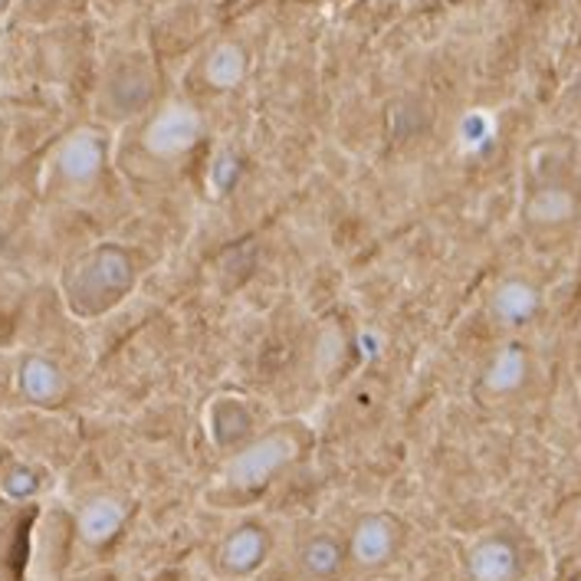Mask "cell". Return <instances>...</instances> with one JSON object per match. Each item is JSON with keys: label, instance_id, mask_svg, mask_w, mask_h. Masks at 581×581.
<instances>
[{"label": "cell", "instance_id": "cell-1", "mask_svg": "<svg viewBox=\"0 0 581 581\" xmlns=\"http://www.w3.org/2000/svg\"><path fill=\"white\" fill-rule=\"evenodd\" d=\"M141 263L138 253L125 243L102 240L92 249H85L62 279L66 305L79 318H102L115 305H121L135 282H138Z\"/></svg>", "mask_w": 581, "mask_h": 581}, {"label": "cell", "instance_id": "cell-2", "mask_svg": "<svg viewBox=\"0 0 581 581\" xmlns=\"http://www.w3.org/2000/svg\"><path fill=\"white\" fill-rule=\"evenodd\" d=\"M302 453V433L289 423L263 430L236 446L223 466L226 486L236 492H256L269 486L282 469H289Z\"/></svg>", "mask_w": 581, "mask_h": 581}, {"label": "cell", "instance_id": "cell-3", "mask_svg": "<svg viewBox=\"0 0 581 581\" xmlns=\"http://www.w3.org/2000/svg\"><path fill=\"white\" fill-rule=\"evenodd\" d=\"M407 538V525L387 512V509H374V512H361L348 535H345V551L348 561L361 571H377L384 565H391Z\"/></svg>", "mask_w": 581, "mask_h": 581}, {"label": "cell", "instance_id": "cell-4", "mask_svg": "<svg viewBox=\"0 0 581 581\" xmlns=\"http://www.w3.org/2000/svg\"><path fill=\"white\" fill-rule=\"evenodd\" d=\"M204 135V118L194 105L187 102H167L161 112H154V118L144 125L141 144L151 158L158 161H174L184 158L187 151L197 148Z\"/></svg>", "mask_w": 581, "mask_h": 581}, {"label": "cell", "instance_id": "cell-5", "mask_svg": "<svg viewBox=\"0 0 581 581\" xmlns=\"http://www.w3.org/2000/svg\"><path fill=\"white\" fill-rule=\"evenodd\" d=\"M578 210L581 197L561 174L538 177L522 200V220L532 230H561L578 217Z\"/></svg>", "mask_w": 581, "mask_h": 581}, {"label": "cell", "instance_id": "cell-6", "mask_svg": "<svg viewBox=\"0 0 581 581\" xmlns=\"http://www.w3.org/2000/svg\"><path fill=\"white\" fill-rule=\"evenodd\" d=\"M269 548H272L269 528L256 519H246V522H236L233 528L223 532V538L213 548V558H217V568L223 574L246 578V574H253L266 565Z\"/></svg>", "mask_w": 581, "mask_h": 581}, {"label": "cell", "instance_id": "cell-7", "mask_svg": "<svg viewBox=\"0 0 581 581\" xmlns=\"http://www.w3.org/2000/svg\"><path fill=\"white\" fill-rule=\"evenodd\" d=\"M108 161V141L98 128H75L56 151V171L72 187H92Z\"/></svg>", "mask_w": 581, "mask_h": 581}, {"label": "cell", "instance_id": "cell-8", "mask_svg": "<svg viewBox=\"0 0 581 581\" xmlns=\"http://www.w3.org/2000/svg\"><path fill=\"white\" fill-rule=\"evenodd\" d=\"M522 574V551L519 545L502 535H483L466 551V578L469 581H519Z\"/></svg>", "mask_w": 581, "mask_h": 581}, {"label": "cell", "instance_id": "cell-9", "mask_svg": "<svg viewBox=\"0 0 581 581\" xmlns=\"http://www.w3.org/2000/svg\"><path fill=\"white\" fill-rule=\"evenodd\" d=\"M207 430L220 450H236L256 437V410L240 394H217L207 407Z\"/></svg>", "mask_w": 581, "mask_h": 581}, {"label": "cell", "instance_id": "cell-10", "mask_svg": "<svg viewBox=\"0 0 581 581\" xmlns=\"http://www.w3.org/2000/svg\"><path fill=\"white\" fill-rule=\"evenodd\" d=\"M532 371V358L525 351V345L519 341H506L502 348H496L479 374V387L489 397H512L525 387Z\"/></svg>", "mask_w": 581, "mask_h": 581}, {"label": "cell", "instance_id": "cell-11", "mask_svg": "<svg viewBox=\"0 0 581 581\" xmlns=\"http://www.w3.org/2000/svg\"><path fill=\"white\" fill-rule=\"evenodd\" d=\"M345 538H338L335 532H312L295 545V568L309 581H332L345 571Z\"/></svg>", "mask_w": 581, "mask_h": 581}, {"label": "cell", "instance_id": "cell-12", "mask_svg": "<svg viewBox=\"0 0 581 581\" xmlns=\"http://www.w3.org/2000/svg\"><path fill=\"white\" fill-rule=\"evenodd\" d=\"M128 522V499L115 496V492H102V496H92L79 515H75V528H79V538L85 545H105L112 542Z\"/></svg>", "mask_w": 581, "mask_h": 581}, {"label": "cell", "instance_id": "cell-13", "mask_svg": "<svg viewBox=\"0 0 581 581\" xmlns=\"http://www.w3.org/2000/svg\"><path fill=\"white\" fill-rule=\"evenodd\" d=\"M538 309H542V292L525 276H506L489 292V312L499 325H525L538 315Z\"/></svg>", "mask_w": 581, "mask_h": 581}, {"label": "cell", "instance_id": "cell-14", "mask_svg": "<svg viewBox=\"0 0 581 581\" xmlns=\"http://www.w3.org/2000/svg\"><path fill=\"white\" fill-rule=\"evenodd\" d=\"M16 384H20V394L33 404H59L69 391L66 371L59 368V361L46 355H26L20 361Z\"/></svg>", "mask_w": 581, "mask_h": 581}, {"label": "cell", "instance_id": "cell-15", "mask_svg": "<svg viewBox=\"0 0 581 581\" xmlns=\"http://www.w3.org/2000/svg\"><path fill=\"white\" fill-rule=\"evenodd\" d=\"M246 69H249V56L240 43L233 39H223L217 43L207 59H204V79L210 89H236L243 79H246Z\"/></svg>", "mask_w": 581, "mask_h": 581}, {"label": "cell", "instance_id": "cell-16", "mask_svg": "<svg viewBox=\"0 0 581 581\" xmlns=\"http://www.w3.org/2000/svg\"><path fill=\"white\" fill-rule=\"evenodd\" d=\"M492 135H496V121L489 112H466L460 118V128H456V141L466 154H479L492 144Z\"/></svg>", "mask_w": 581, "mask_h": 581}, {"label": "cell", "instance_id": "cell-17", "mask_svg": "<svg viewBox=\"0 0 581 581\" xmlns=\"http://www.w3.org/2000/svg\"><path fill=\"white\" fill-rule=\"evenodd\" d=\"M0 489H3V496L7 499H16V502H23V499H33L36 492H39V473L33 469V466H10L3 476H0Z\"/></svg>", "mask_w": 581, "mask_h": 581}, {"label": "cell", "instance_id": "cell-18", "mask_svg": "<svg viewBox=\"0 0 581 581\" xmlns=\"http://www.w3.org/2000/svg\"><path fill=\"white\" fill-rule=\"evenodd\" d=\"M240 171H243V164H240L233 154L217 158V167H213V184H217V190H230V187L236 184Z\"/></svg>", "mask_w": 581, "mask_h": 581}]
</instances>
